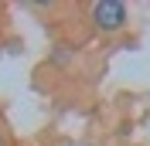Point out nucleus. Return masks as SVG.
Wrapping results in <instances>:
<instances>
[{
  "instance_id": "f257e3e1",
  "label": "nucleus",
  "mask_w": 150,
  "mask_h": 146,
  "mask_svg": "<svg viewBox=\"0 0 150 146\" xmlns=\"http://www.w3.org/2000/svg\"><path fill=\"white\" fill-rule=\"evenodd\" d=\"M85 20L99 37H120L130 27V7L123 0H92L85 4Z\"/></svg>"
},
{
  "instance_id": "f03ea898",
  "label": "nucleus",
  "mask_w": 150,
  "mask_h": 146,
  "mask_svg": "<svg viewBox=\"0 0 150 146\" xmlns=\"http://www.w3.org/2000/svg\"><path fill=\"white\" fill-rule=\"evenodd\" d=\"M48 61H51V65H68V61H75V48H68V44H51Z\"/></svg>"
},
{
  "instance_id": "7ed1b4c3",
  "label": "nucleus",
  "mask_w": 150,
  "mask_h": 146,
  "mask_svg": "<svg viewBox=\"0 0 150 146\" xmlns=\"http://www.w3.org/2000/svg\"><path fill=\"white\" fill-rule=\"evenodd\" d=\"M0 146H10V139H7V133L0 129Z\"/></svg>"
}]
</instances>
